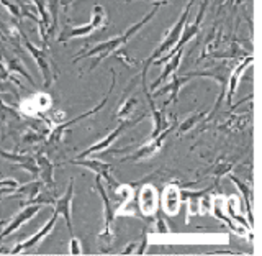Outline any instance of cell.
I'll list each match as a JSON object with an SVG mask.
<instances>
[{
    "label": "cell",
    "mask_w": 262,
    "mask_h": 256,
    "mask_svg": "<svg viewBox=\"0 0 262 256\" xmlns=\"http://www.w3.org/2000/svg\"><path fill=\"white\" fill-rule=\"evenodd\" d=\"M208 2H210V0H203L202 5H200V12H199V15H196V18L193 20V23L185 25L184 35H180V38H179V41H177V45L170 49L169 54L159 57V60H156V61H154V66H161L162 63H167L177 51H180V49H184V46L188 43V41H190V40L196 35V33L200 31V27H202V22H203V16H205V10H207V7H208Z\"/></svg>",
    "instance_id": "5"
},
{
    "label": "cell",
    "mask_w": 262,
    "mask_h": 256,
    "mask_svg": "<svg viewBox=\"0 0 262 256\" xmlns=\"http://www.w3.org/2000/svg\"><path fill=\"white\" fill-rule=\"evenodd\" d=\"M57 217H59V213L54 212V213H53V217L49 219L48 224H46L43 228H41L38 233H35L31 238H28V240H25V242H21V243L16 245L15 248L10 251V254H18V253H21V251H25V250H31V248H35V246H36L41 240H43V238H45L46 235L51 233V230L54 228L56 222H57Z\"/></svg>",
    "instance_id": "11"
},
{
    "label": "cell",
    "mask_w": 262,
    "mask_h": 256,
    "mask_svg": "<svg viewBox=\"0 0 262 256\" xmlns=\"http://www.w3.org/2000/svg\"><path fill=\"white\" fill-rule=\"evenodd\" d=\"M72 197H74V179L69 181V187L68 192H66L61 199L54 201V212H57L59 215H62L66 219V225L69 228L71 237H74L72 232V220H71V205H72Z\"/></svg>",
    "instance_id": "13"
},
{
    "label": "cell",
    "mask_w": 262,
    "mask_h": 256,
    "mask_svg": "<svg viewBox=\"0 0 262 256\" xmlns=\"http://www.w3.org/2000/svg\"><path fill=\"white\" fill-rule=\"evenodd\" d=\"M156 230H158L159 233H167L169 232V227L166 225V220L161 215L159 212H156Z\"/></svg>",
    "instance_id": "27"
},
{
    "label": "cell",
    "mask_w": 262,
    "mask_h": 256,
    "mask_svg": "<svg viewBox=\"0 0 262 256\" xmlns=\"http://www.w3.org/2000/svg\"><path fill=\"white\" fill-rule=\"evenodd\" d=\"M108 25V16H106V10L102 5H95L92 8V18L87 25H82V27H66L61 35L57 36L59 43H66V41L74 40V38H84L92 35L95 30H103Z\"/></svg>",
    "instance_id": "3"
},
{
    "label": "cell",
    "mask_w": 262,
    "mask_h": 256,
    "mask_svg": "<svg viewBox=\"0 0 262 256\" xmlns=\"http://www.w3.org/2000/svg\"><path fill=\"white\" fill-rule=\"evenodd\" d=\"M220 202H221L220 197H215V199H213V204H211L213 215H215L216 219H220V220H225V222H226V225H228L229 228H231L234 233H239V235H241V233H243V230H241L239 227H237V225H234L231 219H228V217L225 215V213H223V209L220 207Z\"/></svg>",
    "instance_id": "21"
},
{
    "label": "cell",
    "mask_w": 262,
    "mask_h": 256,
    "mask_svg": "<svg viewBox=\"0 0 262 256\" xmlns=\"http://www.w3.org/2000/svg\"><path fill=\"white\" fill-rule=\"evenodd\" d=\"M16 187H18V183L13 179H7V181H2V183H0V191H2V189H13V192H15Z\"/></svg>",
    "instance_id": "29"
},
{
    "label": "cell",
    "mask_w": 262,
    "mask_h": 256,
    "mask_svg": "<svg viewBox=\"0 0 262 256\" xmlns=\"http://www.w3.org/2000/svg\"><path fill=\"white\" fill-rule=\"evenodd\" d=\"M0 158H4L7 161H10L16 166H20L23 169L30 171L31 174L38 176V164H36V160L31 158V156H25V154H15V153H8V151H4L0 150Z\"/></svg>",
    "instance_id": "16"
},
{
    "label": "cell",
    "mask_w": 262,
    "mask_h": 256,
    "mask_svg": "<svg viewBox=\"0 0 262 256\" xmlns=\"http://www.w3.org/2000/svg\"><path fill=\"white\" fill-rule=\"evenodd\" d=\"M252 63V56H244V60L236 66V68L229 72V77H228V90H226V101L228 105H233V97L236 92V87H237V82H239L243 72L246 71V68Z\"/></svg>",
    "instance_id": "15"
},
{
    "label": "cell",
    "mask_w": 262,
    "mask_h": 256,
    "mask_svg": "<svg viewBox=\"0 0 262 256\" xmlns=\"http://www.w3.org/2000/svg\"><path fill=\"white\" fill-rule=\"evenodd\" d=\"M69 253L71 254H80L82 250H80V243L76 237H72L71 238V242H69Z\"/></svg>",
    "instance_id": "28"
},
{
    "label": "cell",
    "mask_w": 262,
    "mask_h": 256,
    "mask_svg": "<svg viewBox=\"0 0 262 256\" xmlns=\"http://www.w3.org/2000/svg\"><path fill=\"white\" fill-rule=\"evenodd\" d=\"M113 87H115V71H112V84H110V89H108V92L105 94V97L102 99V102L98 104V105H95L92 110H87L85 113H82V115H79V117H76V119H72V120H69V122H64L62 125H59V127H56L54 130H53V133H51V136H49V142H59L61 140V136H62V133L66 130H68L71 125H74V123H77V122H80L82 119H87V117H92V115H95L98 110H102V107L108 102V97H110V92L113 90Z\"/></svg>",
    "instance_id": "10"
},
{
    "label": "cell",
    "mask_w": 262,
    "mask_h": 256,
    "mask_svg": "<svg viewBox=\"0 0 262 256\" xmlns=\"http://www.w3.org/2000/svg\"><path fill=\"white\" fill-rule=\"evenodd\" d=\"M69 164H77V166H82V168H87V169H90V171H94L97 176H100L102 179H105V183L108 184V187L110 189H117L120 184L115 181V178L112 176V164H108V163H103V161H100V160H69L68 161Z\"/></svg>",
    "instance_id": "8"
},
{
    "label": "cell",
    "mask_w": 262,
    "mask_h": 256,
    "mask_svg": "<svg viewBox=\"0 0 262 256\" xmlns=\"http://www.w3.org/2000/svg\"><path fill=\"white\" fill-rule=\"evenodd\" d=\"M7 69L10 71V72H18V74H21L23 77H27L28 79V82L31 86H35V81H33V77H31V74L23 68V64L20 63V60H16V57H10V60H7Z\"/></svg>",
    "instance_id": "24"
},
{
    "label": "cell",
    "mask_w": 262,
    "mask_h": 256,
    "mask_svg": "<svg viewBox=\"0 0 262 256\" xmlns=\"http://www.w3.org/2000/svg\"><path fill=\"white\" fill-rule=\"evenodd\" d=\"M72 2H74V0H61V4H62V7L66 8V10H68V7H69Z\"/></svg>",
    "instance_id": "32"
},
{
    "label": "cell",
    "mask_w": 262,
    "mask_h": 256,
    "mask_svg": "<svg viewBox=\"0 0 262 256\" xmlns=\"http://www.w3.org/2000/svg\"><path fill=\"white\" fill-rule=\"evenodd\" d=\"M38 164V176L48 187H54V178H53V164L43 154H38L36 158Z\"/></svg>",
    "instance_id": "19"
},
{
    "label": "cell",
    "mask_w": 262,
    "mask_h": 256,
    "mask_svg": "<svg viewBox=\"0 0 262 256\" xmlns=\"http://www.w3.org/2000/svg\"><path fill=\"white\" fill-rule=\"evenodd\" d=\"M180 202H182L180 201V189L177 186H167L166 191L162 194V201H161L164 210L170 213V215H176L179 212Z\"/></svg>",
    "instance_id": "17"
},
{
    "label": "cell",
    "mask_w": 262,
    "mask_h": 256,
    "mask_svg": "<svg viewBox=\"0 0 262 256\" xmlns=\"http://www.w3.org/2000/svg\"><path fill=\"white\" fill-rule=\"evenodd\" d=\"M136 104H138V99L136 97H128V99H125V101L121 102L118 112H117V117L120 120H128L131 117V113H133Z\"/></svg>",
    "instance_id": "23"
},
{
    "label": "cell",
    "mask_w": 262,
    "mask_h": 256,
    "mask_svg": "<svg viewBox=\"0 0 262 256\" xmlns=\"http://www.w3.org/2000/svg\"><path fill=\"white\" fill-rule=\"evenodd\" d=\"M0 4H2L7 10H8V13H12L13 16H16V18H21V10H20V7L18 5H13V4H10L8 0H0Z\"/></svg>",
    "instance_id": "26"
},
{
    "label": "cell",
    "mask_w": 262,
    "mask_h": 256,
    "mask_svg": "<svg viewBox=\"0 0 262 256\" xmlns=\"http://www.w3.org/2000/svg\"><path fill=\"white\" fill-rule=\"evenodd\" d=\"M5 224H8L7 220H0V227H2V225H5Z\"/></svg>",
    "instance_id": "33"
},
{
    "label": "cell",
    "mask_w": 262,
    "mask_h": 256,
    "mask_svg": "<svg viewBox=\"0 0 262 256\" xmlns=\"http://www.w3.org/2000/svg\"><path fill=\"white\" fill-rule=\"evenodd\" d=\"M139 210H141L143 217L154 215L158 212V191L152 186H146L139 192Z\"/></svg>",
    "instance_id": "14"
},
{
    "label": "cell",
    "mask_w": 262,
    "mask_h": 256,
    "mask_svg": "<svg viewBox=\"0 0 262 256\" xmlns=\"http://www.w3.org/2000/svg\"><path fill=\"white\" fill-rule=\"evenodd\" d=\"M135 248H138V243H131V245H129V246H126V248L123 250L121 253H123V254H129V253L133 251Z\"/></svg>",
    "instance_id": "31"
},
{
    "label": "cell",
    "mask_w": 262,
    "mask_h": 256,
    "mask_svg": "<svg viewBox=\"0 0 262 256\" xmlns=\"http://www.w3.org/2000/svg\"><path fill=\"white\" fill-rule=\"evenodd\" d=\"M23 46L28 49L30 51V54L33 56V60L36 61V64H38V69H39V72H41V76H43V84H45V87L48 89V87H51V84H53V81H54V64H53V60L49 57V54H48V51L46 49H41V48H38V46H35L31 43V41L25 36L23 40Z\"/></svg>",
    "instance_id": "4"
},
{
    "label": "cell",
    "mask_w": 262,
    "mask_h": 256,
    "mask_svg": "<svg viewBox=\"0 0 262 256\" xmlns=\"http://www.w3.org/2000/svg\"><path fill=\"white\" fill-rule=\"evenodd\" d=\"M151 2H158V0H151Z\"/></svg>",
    "instance_id": "35"
},
{
    "label": "cell",
    "mask_w": 262,
    "mask_h": 256,
    "mask_svg": "<svg viewBox=\"0 0 262 256\" xmlns=\"http://www.w3.org/2000/svg\"><path fill=\"white\" fill-rule=\"evenodd\" d=\"M203 115H205V112H200V113H193V115H190V117H188V119H185V122L182 123V125L179 127V130H177V131H179V133H185V131L192 130L195 123L199 122V120L203 117Z\"/></svg>",
    "instance_id": "25"
},
{
    "label": "cell",
    "mask_w": 262,
    "mask_h": 256,
    "mask_svg": "<svg viewBox=\"0 0 262 256\" xmlns=\"http://www.w3.org/2000/svg\"><path fill=\"white\" fill-rule=\"evenodd\" d=\"M41 210V204H33V205H27L18 215H16L10 224H8V227L4 230L2 233H0V240H4V238H7L8 235H12L15 230H18L23 224H27V222H30L33 217L36 215V213Z\"/></svg>",
    "instance_id": "12"
},
{
    "label": "cell",
    "mask_w": 262,
    "mask_h": 256,
    "mask_svg": "<svg viewBox=\"0 0 262 256\" xmlns=\"http://www.w3.org/2000/svg\"><path fill=\"white\" fill-rule=\"evenodd\" d=\"M225 2H226V0H220V4H221V5H223Z\"/></svg>",
    "instance_id": "34"
},
{
    "label": "cell",
    "mask_w": 262,
    "mask_h": 256,
    "mask_svg": "<svg viewBox=\"0 0 262 256\" xmlns=\"http://www.w3.org/2000/svg\"><path fill=\"white\" fill-rule=\"evenodd\" d=\"M144 117H146V113H141V115H139V117H138V119H135V120H131V119L123 120V122L120 123V125H118V128H115L113 131H110L108 135H106L103 140H100V142H98V143H95L94 146H90V148H87L85 151H82V153L77 156V158H79V160H82V158H85V156H90L92 153L103 151L105 148H108V146H110V145L115 142V140H117V138L120 136V135H123V131L128 130V128H131V127H135L136 123H139V122H141Z\"/></svg>",
    "instance_id": "7"
},
{
    "label": "cell",
    "mask_w": 262,
    "mask_h": 256,
    "mask_svg": "<svg viewBox=\"0 0 262 256\" xmlns=\"http://www.w3.org/2000/svg\"><path fill=\"white\" fill-rule=\"evenodd\" d=\"M146 248H147V227L144 228V232H143V242L141 245L138 246V254H144L146 253Z\"/></svg>",
    "instance_id": "30"
},
{
    "label": "cell",
    "mask_w": 262,
    "mask_h": 256,
    "mask_svg": "<svg viewBox=\"0 0 262 256\" xmlns=\"http://www.w3.org/2000/svg\"><path fill=\"white\" fill-rule=\"evenodd\" d=\"M95 191L100 194L102 201H103V232L98 235V238L106 243L113 242V233H112V227H113V220L117 217V212H115V207L112 205V201L108 199V195L105 192V186L102 183V178L97 176L95 178Z\"/></svg>",
    "instance_id": "6"
},
{
    "label": "cell",
    "mask_w": 262,
    "mask_h": 256,
    "mask_svg": "<svg viewBox=\"0 0 262 256\" xmlns=\"http://www.w3.org/2000/svg\"><path fill=\"white\" fill-rule=\"evenodd\" d=\"M226 210L228 213L231 215L233 220H237V224L243 225L244 228H248L251 230V225H248V222H246L239 213H237V199H236V195H231V197H228V201H226Z\"/></svg>",
    "instance_id": "22"
},
{
    "label": "cell",
    "mask_w": 262,
    "mask_h": 256,
    "mask_svg": "<svg viewBox=\"0 0 262 256\" xmlns=\"http://www.w3.org/2000/svg\"><path fill=\"white\" fill-rule=\"evenodd\" d=\"M229 179L233 181V183L236 184V187L239 189L241 191V194H243V199H244V202H246V212H248V215H249V219H251V222H252V199H251V191H249V187L246 186L244 183H241L239 179H237L236 176H233V174H229Z\"/></svg>",
    "instance_id": "20"
},
{
    "label": "cell",
    "mask_w": 262,
    "mask_h": 256,
    "mask_svg": "<svg viewBox=\"0 0 262 256\" xmlns=\"http://www.w3.org/2000/svg\"><path fill=\"white\" fill-rule=\"evenodd\" d=\"M190 81V77L188 76H172L170 79V84H167L166 87H162L161 90H158V92L154 94V97H158V95H164V94H170V99L169 101L164 104V105H169V102H177V99H179V92H180V87H182L184 84H187V82Z\"/></svg>",
    "instance_id": "18"
},
{
    "label": "cell",
    "mask_w": 262,
    "mask_h": 256,
    "mask_svg": "<svg viewBox=\"0 0 262 256\" xmlns=\"http://www.w3.org/2000/svg\"><path fill=\"white\" fill-rule=\"evenodd\" d=\"M162 5H167V0H161V2H158L154 7H152V10L147 13L144 18H141L138 23H135L133 27H129L125 33H121L120 36H115V38H110V40H106V41H103V43H98V45H95L94 48H90V51L89 53H84V54H80V56H77V57H74V63H77V61H82V60H85V57H90V56H97V60H95V63H94V66H90V71H94L98 64H100L106 56H110L112 53H117L120 48H123L125 46L128 41L133 38L136 33L141 30L144 25L149 22V20H152L154 18V15L158 13V10H159V7H162Z\"/></svg>",
    "instance_id": "1"
},
{
    "label": "cell",
    "mask_w": 262,
    "mask_h": 256,
    "mask_svg": "<svg viewBox=\"0 0 262 256\" xmlns=\"http://www.w3.org/2000/svg\"><path fill=\"white\" fill-rule=\"evenodd\" d=\"M170 130H172V127L170 128L167 127L166 130H162L158 136L149 138L146 142V145H143L141 148H139V150H136L131 156H128V158H123L121 163L123 161H141V160H149V158H152V156L161 150L164 140H166V136L170 133Z\"/></svg>",
    "instance_id": "9"
},
{
    "label": "cell",
    "mask_w": 262,
    "mask_h": 256,
    "mask_svg": "<svg viewBox=\"0 0 262 256\" xmlns=\"http://www.w3.org/2000/svg\"><path fill=\"white\" fill-rule=\"evenodd\" d=\"M193 2L195 0H188V4L187 7L184 8V12L182 15H180V18L176 22V25L172 27V30L167 33L166 36H164V40L161 41V45L154 49V51L151 53V56H147V60L143 63V72H141V79H146V74H147V68L156 61V60H159V57H162L166 53H169L172 48H174L177 45V41L180 38V35H182V31L185 28V25H187V20H188V16H190V10H192V7H193Z\"/></svg>",
    "instance_id": "2"
}]
</instances>
